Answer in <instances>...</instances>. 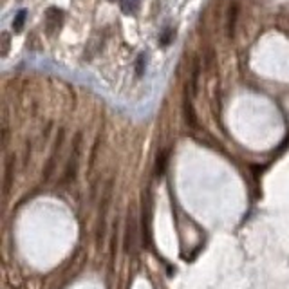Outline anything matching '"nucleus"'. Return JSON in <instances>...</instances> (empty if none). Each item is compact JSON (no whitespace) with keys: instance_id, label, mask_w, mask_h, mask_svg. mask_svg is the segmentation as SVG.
Returning <instances> with one entry per match:
<instances>
[{"instance_id":"f257e3e1","label":"nucleus","mask_w":289,"mask_h":289,"mask_svg":"<svg viewBox=\"0 0 289 289\" xmlns=\"http://www.w3.org/2000/svg\"><path fill=\"white\" fill-rule=\"evenodd\" d=\"M64 25V11L60 7H49L45 13V31L47 35H54Z\"/></svg>"},{"instance_id":"f03ea898","label":"nucleus","mask_w":289,"mask_h":289,"mask_svg":"<svg viewBox=\"0 0 289 289\" xmlns=\"http://www.w3.org/2000/svg\"><path fill=\"white\" fill-rule=\"evenodd\" d=\"M237 20H239V4H237V2H231L230 7H228V18H226V33H228L230 38L235 36Z\"/></svg>"},{"instance_id":"7ed1b4c3","label":"nucleus","mask_w":289,"mask_h":289,"mask_svg":"<svg viewBox=\"0 0 289 289\" xmlns=\"http://www.w3.org/2000/svg\"><path fill=\"white\" fill-rule=\"evenodd\" d=\"M119 6H121V11L125 15H136L141 7V0H119Z\"/></svg>"},{"instance_id":"20e7f679","label":"nucleus","mask_w":289,"mask_h":289,"mask_svg":"<svg viewBox=\"0 0 289 289\" xmlns=\"http://www.w3.org/2000/svg\"><path fill=\"white\" fill-rule=\"evenodd\" d=\"M176 38V29L174 27H165L159 35V45L161 47H168Z\"/></svg>"},{"instance_id":"39448f33","label":"nucleus","mask_w":289,"mask_h":289,"mask_svg":"<svg viewBox=\"0 0 289 289\" xmlns=\"http://www.w3.org/2000/svg\"><path fill=\"white\" fill-rule=\"evenodd\" d=\"M25 18H27V9H20L15 15V20H13V29H15V33H20V31L24 29Z\"/></svg>"},{"instance_id":"423d86ee","label":"nucleus","mask_w":289,"mask_h":289,"mask_svg":"<svg viewBox=\"0 0 289 289\" xmlns=\"http://www.w3.org/2000/svg\"><path fill=\"white\" fill-rule=\"evenodd\" d=\"M145 69H147V54L141 53L136 60V74L137 78H141L145 74Z\"/></svg>"},{"instance_id":"0eeeda50","label":"nucleus","mask_w":289,"mask_h":289,"mask_svg":"<svg viewBox=\"0 0 289 289\" xmlns=\"http://www.w3.org/2000/svg\"><path fill=\"white\" fill-rule=\"evenodd\" d=\"M7 51H9V35L2 33V56H6Z\"/></svg>"}]
</instances>
